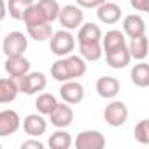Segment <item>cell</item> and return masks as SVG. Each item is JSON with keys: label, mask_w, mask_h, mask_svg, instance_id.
<instances>
[{"label": "cell", "mask_w": 149, "mask_h": 149, "mask_svg": "<svg viewBox=\"0 0 149 149\" xmlns=\"http://www.w3.org/2000/svg\"><path fill=\"white\" fill-rule=\"evenodd\" d=\"M49 47H51V53L63 58L67 54H70L76 47V39L70 33V30H58V32H53L51 39H49Z\"/></svg>", "instance_id": "obj_1"}, {"label": "cell", "mask_w": 149, "mask_h": 149, "mask_svg": "<svg viewBox=\"0 0 149 149\" xmlns=\"http://www.w3.org/2000/svg\"><path fill=\"white\" fill-rule=\"evenodd\" d=\"M16 84H18L19 93L35 95V93H40V91L46 90L47 79L42 72H28L21 77H16Z\"/></svg>", "instance_id": "obj_2"}, {"label": "cell", "mask_w": 149, "mask_h": 149, "mask_svg": "<svg viewBox=\"0 0 149 149\" xmlns=\"http://www.w3.org/2000/svg\"><path fill=\"white\" fill-rule=\"evenodd\" d=\"M84 19V13L79 6L68 4L65 7H60V14H58V21L65 30H76L83 25Z\"/></svg>", "instance_id": "obj_3"}, {"label": "cell", "mask_w": 149, "mask_h": 149, "mask_svg": "<svg viewBox=\"0 0 149 149\" xmlns=\"http://www.w3.org/2000/svg\"><path fill=\"white\" fill-rule=\"evenodd\" d=\"M104 119H105V123L109 126H114V128L123 126L126 123V119H128V107H126V104L121 102V100L111 102L104 109Z\"/></svg>", "instance_id": "obj_4"}, {"label": "cell", "mask_w": 149, "mask_h": 149, "mask_svg": "<svg viewBox=\"0 0 149 149\" xmlns=\"http://www.w3.org/2000/svg\"><path fill=\"white\" fill-rule=\"evenodd\" d=\"M28 47V40L23 35V32H9L4 37L2 42V51L6 56H16V54H25Z\"/></svg>", "instance_id": "obj_5"}, {"label": "cell", "mask_w": 149, "mask_h": 149, "mask_svg": "<svg viewBox=\"0 0 149 149\" xmlns=\"http://www.w3.org/2000/svg\"><path fill=\"white\" fill-rule=\"evenodd\" d=\"M60 97L65 104L68 105H76L81 104L84 98V86L77 81H63L60 86Z\"/></svg>", "instance_id": "obj_6"}, {"label": "cell", "mask_w": 149, "mask_h": 149, "mask_svg": "<svg viewBox=\"0 0 149 149\" xmlns=\"http://www.w3.org/2000/svg\"><path fill=\"white\" fill-rule=\"evenodd\" d=\"M74 146L77 149H104L105 147V137L98 130H84L76 137Z\"/></svg>", "instance_id": "obj_7"}, {"label": "cell", "mask_w": 149, "mask_h": 149, "mask_svg": "<svg viewBox=\"0 0 149 149\" xmlns=\"http://www.w3.org/2000/svg\"><path fill=\"white\" fill-rule=\"evenodd\" d=\"M21 126V118L16 111L6 109L0 111V137H9L16 133Z\"/></svg>", "instance_id": "obj_8"}, {"label": "cell", "mask_w": 149, "mask_h": 149, "mask_svg": "<svg viewBox=\"0 0 149 149\" xmlns=\"http://www.w3.org/2000/svg\"><path fill=\"white\" fill-rule=\"evenodd\" d=\"M49 121L56 128H67V126H70L72 121H74V111H72V107L68 104H65V102L56 104V107L49 114Z\"/></svg>", "instance_id": "obj_9"}, {"label": "cell", "mask_w": 149, "mask_h": 149, "mask_svg": "<svg viewBox=\"0 0 149 149\" xmlns=\"http://www.w3.org/2000/svg\"><path fill=\"white\" fill-rule=\"evenodd\" d=\"M30 61L23 56V54H16V56H7L6 60V72L9 74V77H21L25 74L30 72Z\"/></svg>", "instance_id": "obj_10"}, {"label": "cell", "mask_w": 149, "mask_h": 149, "mask_svg": "<svg viewBox=\"0 0 149 149\" xmlns=\"http://www.w3.org/2000/svg\"><path fill=\"white\" fill-rule=\"evenodd\" d=\"M23 130L30 137H40L47 130V121L42 114H28L23 119Z\"/></svg>", "instance_id": "obj_11"}, {"label": "cell", "mask_w": 149, "mask_h": 149, "mask_svg": "<svg viewBox=\"0 0 149 149\" xmlns=\"http://www.w3.org/2000/svg\"><path fill=\"white\" fill-rule=\"evenodd\" d=\"M97 16L102 23L114 25L121 19V9L116 2H104L97 7Z\"/></svg>", "instance_id": "obj_12"}, {"label": "cell", "mask_w": 149, "mask_h": 149, "mask_svg": "<svg viewBox=\"0 0 149 149\" xmlns=\"http://www.w3.org/2000/svg\"><path fill=\"white\" fill-rule=\"evenodd\" d=\"M97 93L102 97V98H114L121 86H119V81L116 77H111V76H102L98 81H97Z\"/></svg>", "instance_id": "obj_13"}, {"label": "cell", "mask_w": 149, "mask_h": 149, "mask_svg": "<svg viewBox=\"0 0 149 149\" xmlns=\"http://www.w3.org/2000/svg\"><path fill=\"white\" fill-rule=\"evenodd\" d=\"M102 51L104 53H111L114 49H119L123 46H126V39L125 33L121 30H109L105 35H102Z\"/></svg>", "instance_id": "obj_14"}, {"label": "cell", "mask_w": 149, "mask_h": 149, "mask_svg": "<svg viewBox=\"0 0 149 149\" xmlns=\"http://www.w3.org/2000/svg\"><path fill=\"white\" fill-rule=\"evenodd\" d=\"M123 33H126L130 39L146 33V21L139 14H128L123 19Z\"/></svg>", "instance_id": "obj_15"}, {"label": "cell", "mask_w": 149, "mask_h": 149, "mask_svg": "<svg viewBox=\"0 0 149 149\" xmlns=\"http://www.w3.org/2000/svg\"><path fill=\"white\" fill-rule=\"evenodd\" d=\"M65 60V65H67V70L70 74V79H79L86 74V60H83L81 56H76V54H67L63 56Z\"/></svg>", "instance_id": "obj_16"}, {"label": "cell", "mask_w": 149, "mask_h": 149, "mask_svg": "<svg viewBox=\"0 0 149 149\" xmlns=\"http://www.w3.org/2000/svg\"><path fill=\"white\" fill-rule=\"evenodd\" d=\"M105 58H107L109 67L118 68V70L125 68V67L130 63V60H132V56H130L126 46H123V47H119V49H114V51H111V53H105Z\"/></svg>", "instance_id": "obj_17"}, {"label": "cell", "mask_w": 149, "mask_h": 149, "mask_svg": "<svg viewBox=\"0 0 149 149\" xmlns=\"http://www.w3.org/2000/svg\"><path fill=\"white\" fill-rule=\"evenodd\" d=\"M126 47H128V53L132 58H135L139 61L146 60V56H147V37H146V33L132 37V40Z\"/></svg>", "instance_id": "obj_18"}, {"label": "cell", "mask_w": 149, "mask_h": 149, "mask_svg": "<svg viewBox=\"0 0 149 149\" xmlns=\"http://www.w3.org/2000/svg\"><path fill=\"white\" fill-rule=\"evenodd\" d=\"M130 79L139 88H147L149 86V65L144 60L139 61L137 65H133V68L130 72Z\"/></svg>", "instance_id": "obj_19"}, {"label": "cell", "mask_w": 149, "mask_h": 149, "mask_svg": "<svg viewBox=\"0 0 149 149\" xmlns=\"http://www.w3.org/2000/svg\"><path fill=\"white\" fill-rule=\"evenodd\" d=\"M19 90H18V84H16V79L14 77H9V79H0V104H11L16 100Z\"/></svg>", "instance_id": "obj_20"}, {"label": "cell", "mask_w": 149, "mask_h": 149, "mask_svg": "<svg viewBox=\"0 0 149 149\" xmlns=\"http://www.w3.org/2000/svg\"><path fill=\"white\" fill-rule=\"evenodd\" d=\"M79 44H86V42H100L102 40V30L98 25L95 23H84L79 26Z\"/></svg>", "instance_id": "obj_21"}, {"label": "cell", "mask_w": 149, "mask_h": 149, "mask_svg": "<svg viewBox=\"0 0 149 149\" xmlns=\"http://www.w3.org/2000/svg\"><path fill=\"white\" fill-rule=\"evenodd\" d=\"M47 144L51 149H68L72 146V137L68 132H65V128H58L54 133L49 135Z\"/></svg>", "instance_id": "obj_22"}, {"label": "cell", "mask_w": 149, "mask_h": 149, "mask_svg": "<svg viewBox=\"0 0 149 149\" xmlns=\"http://www.w3.org/2000/svg\"><path fill=\"white\" fill-rule=\"evenodd\" d=\"M21 19H23L25 26H35V25H40V23H46V16H44L42 9H40V6L35 4V2L25 11V14H23Z\"/></svg>", "instance_id": "obj_23"}, {"label": "cell", "mask_w": 149, "mask_h": 149, "mask_svg": "<svg viewBox=\"0 0 149 149\" xmlns=\"http://www.w3.org/2000/svg\"><path fill=\"white\" fill-rule=\"evenodd\" d=\"M79 53L81 58L86 61H98L104 54L100 42H86V44H79Z\"/></svg>", "instance_id": "obj_24"}, {"label": "cell", "mask_w": 149, "mask_h": 149, "mask_svg": "<svg viewBox=\"0 0 149 149\" xmlns=\"http://www.w3.org/2000/svg\"><path fill=\"white\" fill-rule=\"evenodd\" d=\"M26 32L28 35L37 40V42H44V40H49L51 35H53V26L51 23H40V25H35V26H26Z\"/></svg>", "instance_id": "obj_25"}, {"label": "cell", "mask_w": 149, "mask_h": 149, "mask_svg": "<svg viewBox=\"0 0 149 149\" xmlns=\"http://www.w3.org/2000/svg\"><path fill=\"white\" fill-rule=\"evenodd\" d=\"M56 104H58V100L51 93H40L35 100V107L39 111V114H42V116H49L51 111L56 107Z\"/></svg>", "instance_id": "obj_26"}, {"label": "cell", "mask_w": 149, "mask_h": 149, "mask_svg": "<svg viewBox=\"0 0 149 149\" xmlns=\"http://www.w3.org/2000/svg\"><path fill=\"white\" fill-rule=\"evenodd\" d=\"M32 4H33V0H9L6 6H7L9 16H11L13 19H18V21H19V19L23 18L25 11H26Z\"/></svg>", "instance_id": "obj_27"}, {"label": "cell", "mask_w": 149, "mask_h": 149, "mask_svg": "<svg viewBox=\"0 0 149 149\" xmlns=\"http://www.w3.org/2000/svg\"><path fill=\"white\" fill-rule=\"evenodd\" d=\"M46 16V21L47 23H53L58 19V14H60V4L58 0H39L37 2Z\"/></svg>", "instance_id": "obj_28"}, {"label": "cell", "mask_w": 149, "mask_h": 149, "mask_svg": "<svg viewBox=\"0 0 149 149\" xmlns=\"http://www.w3.org/2000/svg\"><path fill=\"white\" fill-rule=\"evenodd\" d=\"M51 76H53V79H56V81H60V83L70 81V74H68V70H67V65H65V60H63V58L56 60V61L51 65Z\"/></svg>", "instance_id": "obj_29"}, {"label": "cell", "mask_w": 149, "mask_h": 149, "mask_svg": "<svg viewBox=\"0 0 149 149\" xmlns=\"http://www.w3.org/2000/svg\"><path fill=\"white\" fill-rule=\"evenodd\" d=\"M133 135H135V140L140 142V144H149V119H140L135 128H133Z\"/></svg>", "instance_id": "obj_30"}, {"label": "cell", "mask_w": 149, "mask_h": 149, "mask_svg": "<svg viewBox=\"0 0 149 149\" xmlns=\"http://www.w3.org/2000/svg\"><path fill=\"white\" fill-rule=\"evenodd\" d=\"M130 4L135 11L140 13H149V0H130Z\"/></svg>", "instance_id": "obj_31"}, {"label": "cell", "mask_w": 149, "mask_h": 149, "mask_svg": "<svg viewBox=\"0 0 149 149\" xmlns=\"http://www.w3.org/2000/svg\"><path fill=\"white\" fill-rule=\"evenodd\" d=\"M76 2H77L79 7H84V9H97L105 0H76Z\"/></svg>", "instance_id": "obj_32"}, {"label": "cell", "mask_w": 149, "mask_h": 149, "mask_svg": "<svg viewBox=\"0 0 149 149\" xmlns=\"http://www.w3.org/2000/svg\"><path fill=\"white\" fill-rule=\"evenodd\" d=\"M21 149H44V144L37 139H32V140H26L21 144Z\"/></svg>", "instance_id": "obj_33"}, {"label": "cell", "mask_w": 149, "mask_h": 149, "mask_svg": "<svg viewBox=\"0 0 149 149\" xmlns=\"http://www.w3.org/2000/svg\"><path fill=\"white\" fill-rule=\"evenodd\" d=\"M6 16H7V6H6L4 0H0V21H2Z\"/></svg>", "instance_id": "obj_34"}, {"label": "cell", "mask_w": 149, "mask_h": 149, "mask_svg": "<svg viewBox=\"0 0 149 149\" xmlns=\"http://www.w3.org/2000/svg\"><path fill=\"white\" fill-rule=\"evenodd\" d=\"M111 2H119V0H111Z\"/></svg>", "instance_id": "obj_35"}, {"label": "cell", "mask_w": 149, "mask_h": 149, "mask_svg": "<svg viewBox=\"0 0 149 149\" xmlns=\"http://www.w3.org/2000/svg\"><path fill=\"white\" fill-rule=\"evenodd\" d=\"M0 147H2V144H0Z\"/></svg>", "instance_id": "obj_36"}]
</instances>
